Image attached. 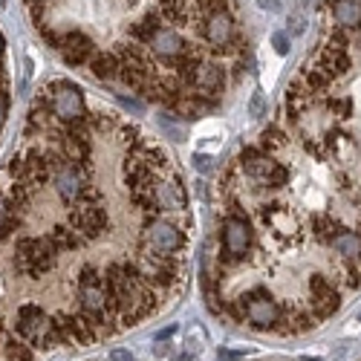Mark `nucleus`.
I'll use <instances>...</instances> for the list:
<instances>
[{
	"mask_svg": "<svg viewBox=\"0 0 361 361\" xmlns=\"http://www.w3.org/2000/svg\"><path fill=\"white\" fill-rule=\"evenodd\" d=\"M333 15L344 29L361 26V6L355 0H333Z\"/></svg>",
	"mask_w": 361,
	"mask_h": 361,
	"instance_id": "20",
	"label": "nucleus"
},
{
	"mask_svg": "<svg viewBox=\"0 0 361 361\" xmlns=\"http://www.w3.org/2000/svg\"><path fill=\"white\" fill-rule=\"evenodd\" d=\"M194 168H197V171H212V159L197 154V157H194Z\"/></svg>",
	"mask_w": 361,
	"mask_h": 361,
	"instance_id": "35",
	"label": "nucleus"
},
{
	"mask_svg": "<svg viewBox=\"0 0 361 361\" xmlns=\"http://www.w3.org/2000/svg\"><path fill=\"white\" fill-rule=\"evenodd\" d=\"M312 228H315V237L321 240V243H333V240L341 234L338 223L333 217H326V214H318L315 223H312Z\"/></svg>",
	"mask_w": 361,
	"mask_h": 361,
	"instance_id": "23",
	"label": "nucleus"
},
{
	"mask_svg": "<svg viewBox=\"0 0 361 361\" xmlns=\"http://www.w3.org/2000/svg\"><path fill=\"white\" fill-rule=\"evenodd\" d=\"M249 116L252 118L266 116V99H263V93H252V99H249Z\"/></svg>",
	"mask_w": 361,
	"mask_h": 361,
	"instance_id": "30",
	"label": "nucleus"
},
{
	"mask_svg": "<svg viewBox=\"0 0 361 361\" xmlns=\"http://www.w3.org/2000/svg\"><path fill=\"white\" fill-rule=\"evenodd\" d=\"M315 67L333 81V78H338V75H347V70L353 67V61H350V55H347V49H341V47H336V44H326L321 52H318V58H315Z\"/></svg>",
	"mask_w": 361,
	"mask_h": 361,
	"instance_id": "11",
	"label": "nucleus"
},
{
	"mask_svg": "<svg viewBox=\"0 0 361 361\" xmlns=\"http://www.w3.org/2000/svg\"><path fill=\"white\" fill-rule=\"evenodd\" d=\"M223 6H226V0H200V9L205 12V18L214 12H223Z\"/></svg>",
	"mask_w": 361,
	"mask_h": 361,
	"instance_id": "31",
	"label": "nucleus"
},
{
	"mask_svg": "<svg viewBox=\"0 0 361 361\" xmlns=\"http://www.w3.org/2000/svg\"><path fill=\"white\" fill-rule=\"evenodd\" d=\"M310 292H312V312H315V318H329L338 310V304H341L338 289L329 283L326 278H321V275H315L310 281Z\"/></svg>",
	"mask_w": 361,
	"mask_h": 361,
	"instance_id": "9",
	"label": "nucleus"
},
{
	"mask_svg": "<svg viewBox=\"0 0 361 361\" xmlns=\"http://www.w3.org/2000/svg\"><path fill=\"white\" fill-rule=\"evenodd\" d=\"M341 275H344V283H347L350 289H355V286L361 283V269H358L353 260H344V263H341Z\"/></svg>",
	"mask_w": 361,
	"mask_h": 361,
	"instance_id": "26",
	"label": "nucleus"
},
{
	"mask_svg": "<svg viewBox=\"0 0 361 361\" xmlns=\"http://www.w3.org/2000/svg\"><path fill=\"white\" fill-rule=\"evenodd\" d=\"M90 70L99 81H113L118 75V55L116 52H96L93 61H90Z\"/></svg>",
	"mask_w": 361,
	"mask_h": 361,
	"instance_id": "18",
	"label": "nucleus"
},
{
	"mask_svg": "<svg viewBox=\"0 0 361 361\" xmlns=\"http://www.w3.org/2000/svg\"><path fill=\"white\" fill-rule=\"evenodd\" d=\"M55 257H58V249L52 246L49 237H23L18 243V252H15L18 269L29 278L47 275L55 266Z\"/></svg>",
	"mask_w": 361,
	"mask_h": 361,
	"instance_id": "1",
	"label": "nucleus"
},
{
	"mask_svg": "<svg viewBox=\"0 0 361 361\" xmlns=\"http://www.w3.org/2000/svg\"><path fill=\"white\" fill-rule=\"evenodd\" d=\"M116 99L122 102V107H125V110H130V113H142V104H139L136 99H128V96H122V93H116Z\"/></svg>",
	"mask_w": 361,
	"mask_h": 361,
	"instance_id": "32",
	"label": "nucleus"
},
{
	"mask_svg": "<svg viewBox=\"0 0 361 361\" xmlns=\"http://www.w3.org/2000/svg\"><path fill=\"white\" fill-rule=\"evenodd\" d=\"M159 128H162L171 139H176V142H183V139H185V128H179L171 116H159Z\"/></svg>",
	"mask_w": 361,
	"mask_h": 361,
	"instance_id": "27",
	"label": "nucleus"
},
{
	"mask_svg": "<svg viewBox=\"0 0 361 361\" xmlns=\"http://www.w3.org/2000/svg\"><path fill=\"white\" fill-rule=\"evenodd\" d=\"M286 179H289V171H286L283 165H278L272 173L266 176V183H263V185H266V188H281V185H286Z\"/></svg>",
	"mask_w": 361,
	"mask_h": 361,
	"instance_id": "28",
	"label": "nucleus"
},
{
	"mask_svg": "<svg viewBox=\"0 0 361 361\" xmlns=\"http://www.w3.org/2000/svg\"><path fill=\"white\" fill-rule=\"evenodd\" d=\"M283 145H286V133H283L281 128H275V125H269V128L260 133V147L269 150V154H272V150H281Z\"/></svg>",
	"mask_w": 361,
	"mask_h": 361,
	"instance_id": "24",
	"label": "nucleus"
},
{
	"mask_svg": "<svg viewBox=\"0 0 361 361\" xmlns=\"http://www.w3.org/2000/svg\"><path fill=\"white\" fill-rule=\"evenodd\" d=\"M358 260H361V255H358Z\"/></svg>",
	"mask_w": 361,
	"mask_h": 361,
	"instance_id": "42",
	"label": "nucleus"
},
{
	"mask_svg": "<svg viewBox=\"0 0 361 361\" xmlns=\"http://www.w3.org/2000/svg\"><path fill=\"white\" fill-rule=\"evenodd\" d=\"M333 249L344 257V260H355L361 255V237L355 231H341L336 240H333Z\"/></svg>",
	"mask_w": 361,
	"mask_h": 361,
	"instance_id": "21",
	"label": "nucleus"
},
{
	"mask_svg": "<svg viewBox=\"0 0 361 361\" xmlns=\"http://www.w3.org/2000/svg\"><path fill=\"white\" fill-rule=\"evenodd\" d=\"M9 358L12 361H32V347H26L20 341H12L9 344Z\"/></svg>",
	"mask_w": 361,
	"mask_h": 361,
	"instance_id": "29",
	"label": "nucleus"
},
{
	"mask_svg": "<svg viewBox=\"0 0 361 361\" xmlns=\"http://www.w3.org/2000/svg\"><path fill=\"white\" fill-rule=\"evenodd\" d=\"M29 4H32V6H35V4H47V0H29Z\"/></svg>",
	"mask_w": 361,
	"mask_h": 361,
	"instance_id": "39",
	"label": "nucleus"
},
{
	"mask_svg": "<svg viewBox=\"0 0 361 361\" xmlns=\"http://www.w3.org/2000/svg\"><path fill=\"white\" fill-rule=\"evenodd\" d=\"M240 165H243L246 173L255 176L260 185L266 183V176L278 168V162H272V157H266L263 150H257V147H246L243 154H240Z\"/></svg>",
	"mask_w": 361,
	"mask_h": 361,
	"instance_id": "13",
	"label": "nucleus"
},
{
	"mask_svg": "<svg viewBox=\"0 0 361 361\" xmlns=\"http://www.w3.org/2000/svg\"><path fill=\"white\" fill-rule=\"evenodd\" d=\"M176 333V326H168V329H162V333H159V338H168V336H173Z\"/></svg>",
	"mask_w": 361,
	"mask_h": 361,
	"instance_id": "38",
	"label": "nucleus"
},
{
	"mask_svg": "<svg viewBox=\"0 0 361 361\" xmlns=\"http://www.w3.org/2000/svg\"><path fill=\"white\" fill-rule=\"evenodd\" d=\"M150 49H154L159 58H165V61H171V58L185 52V44H183V38L176 35V29H165L162 26L159 32L150 38Z\"/></svg>",
	"mask_w": 361,
	"mask_h": 361,
	"instance_id": "15",
	"label": "nucleus"
},
{
	"mask_svg": "<svg viewBox=\"0 0 361 361\" xmlns=\"http://www.w3.org/2000/svg\"><path fill=\"white\" fill-rule=\"evenodd\" d=\"M220 246H223V260L226 263H237L243 260L246 252L252 249V226L246 217L240 214H228L223 220V231H220Z\"/></svg>",
	"mask_w": 361,
	"mask_h": 361,
	"instance_id": "2",
	"label": "nucleus"
},
{
	"mask_svg": "<svg viewBox=\"0 0 361 361\" xmlns=\"http://www.w3.org/2000/svg\"><path fill=\"white\" fill-rule=\"evenodd\" d=\"M70 226L84 237V240H96L107 231V214L104 208L93 200H78L73 202V212H70Z\"/></svg>",
	"mask_w": 361,
	"mask_h": 361,
	"instance_id": "6",
	"label": "nucleus"
},
{
	"mask_svg": "<svg viewBox=\"0 0 361 361\" xmlns=\"http://www.w3.org/2000/svg\"><path fill=\"white\" fill-rule=\"evenodd\" d=\"M58 52L64 55L67 64H87V61H93V55H96L93 41H90L84 32H67V35H61Z\"/></svg>",
	"mask_w": 361,
	"mask_h": 361,
	"instance_id": "10",
	"label": "nucleus"
},
{
	"mask_svg": "<svg viewBox=\"0 0 361 361\" xmlns=\"http://www.w3.org/2000/svg\"><path fill=\"white\" fill-rule=\"evenodd\" d=\"M159 29H162V26H159L157 18H145V20H139V23L130 26V35H133L136 41H147V44H150V38H154Z\"/></svg>",
	"mask_w": 361,
	"mask_h": 361,
	"instance_id": "25",
	"label": "nucleus"
},
{
	"mask_svg": "<svg viewBox=\"0 0 361 361\" xmlns=\"http://www.w3.org/2000/svg\"><path fill=\"white\" fill-rule=\"evenodd\" d=\"M292 35H300V32H304V26H307V20H304V15H295L292 20Z\"/></svg>",
	"mask_w": 361,
	"mask_h": 361,
	"instance_id": "34",
	"label": "nucleus"
},
{
	"mask_svg": "<svg viewBox=\"0 0 361 361\" xmlns=\"http://www.w3.org/2000/svg\"><path fill=\"white\" fill-rule=\"evenodd\" d=\"M226 84V70L217 64H200L197 70V87L202 90V96H217Z\"/></svg>",
	"mask_w": 361,
	"mask_h": 361,
	"instance_id": "16",
	"label": "nucleus"
},
{
	"mask_svg": "<svg viewBox=\"0 0 361 361\" xmlns=\"http://www.w3.org/2000/svg\"><path fill=\"white\" fill-rule=\"evenodd\" d=\"M205 38L214 47H231L234 44V20L226 12H214L205 18Z\"/></svg>",
	"mask_w": 361,
	"mask_h": 361,
	"instance_id": "12",
	"label": "nucleus"
},
{
	"mask_svg": "<svg viewBox=\"0 0 361 361\" xmlns=\"http://www.w3.org/2000/svg\"><path fill=\"white\" fill-rule=\"evenodd\" d=\"M0 55H4V35H0Z\"/></svg>",
	"mask_w": 361,
	"mask_h": 361,
	"instance_id": "40",
	"label": "nucleus"
},
{
	"mask_svg": "<svg viewBox=\"0 0 361 361\" xmlns=\"http://www.w3.org/2000/svg\"><path fill=\"white\" fill-rule=\"evenodd\" d=\"M55 188L67 202H78L87 191V176H84V165H73V162H64L55 173Z\"/></svg>",
	"mask_w": 361,
	"mask_h": 361,
	"instance_id": "8",
	"label": "nucleus"
},
{
	"mask_svg": "<svg viewBox=\"0 0 361 361\" xmlns=\"http://www.w3.org/2000/svg\"><path fill=\"white\" fill-rule=\"evenodd\" d=\"M18 333L29 338L35 347H55V333H52V318L35 304H23L18 310Z\"/></svg>",
	"mask_w": 361,
	"mask_h": 361,
	"instance_id": "4",
	"label": "nucleus"
},
{
	"mask_svg": "<svg viewBox=\"0 0 361 361\" xmlns=\"http://www.w3.org/2000/svg\"><path fill=\"white\" fill-rule=\"evenodd\" d=\"M240 304L246 307V318H249L257 329L278 326V321H281V307H278V300L269 295L266 289H255V292L243 295V300H240Z\"/></svg>",
	"mask_w": 361,
	"mask_h": 361,
	"instance_id": "7",
	"label": "nucleus"
},
{
	"mask_svg": "<svg viewBox=\"0 0 361 361\" xmlns=\"http://www.w3.org/2000/svg\"><path fill=\"white\" fill-rule=\"evenodd\" d=\"M157 200H159V208H165V212H183L188 205V194L183 183H179V176L157 185Z\"/></svg>",
	"mask_w": 361,
	"mask_h": 361,
	"instance_id": "14",
	"label": "nucleus"
},
{
	"mask_svg": "<svg viewBox=\"0 0 361 361\" xmlns=\"http://www.w3.org/2000/svg\"><path fill=\"white\" fill-rule=\"evenodd\" d=\"M47 96L52 102V113L61 118L64 125L70 122H78V118H87V107H84V96L81 90L70 81H52Z\"/></svg>",
	"mask_w": 361,
	"mask_h": 361,
	"instance_id": "3",
	"label": "nucleus"
},
{
	"mask_svg": "<svg viewBox=\"0 0 361 361\" xmlns=\"http://www.w3.org/2000/svg\"><path fill=\"white\" fill-rule=\"evenodd\" d=\"M47 237L52 240V246H55L58 252H73V249H78V246L84 243V237H81L73 226H55Z\"/></svg>",
	"mask_w": 361,
	"mask_h": 361,
	"instance_id": "19",
	"label": "nucleus"
},
{
	"mask_svg": "<svg viewBox=\"0 0 361 361\" xmlns=\"http://www.w3.org/2000/svg\"><path fill=\"white\" fill-rule=\"evenodd\" d=\"M4 118H6V96L0 93V128H4Z\"/></svg>",
	"mask_w": 361,
	"mask_h": 361,
	"instance_id": "37",
	"label": "nucleus"
},
{
	"mask_svg": "<svg viewBox=\"0 0 361 361\" xmlns=\"http://www.w3.org/2000/svg\"><path fill=\"white\" fill-rule=\"evenodd\" d=\"M358 321H361V312H358Z\"/></svg>",
	"mask_w": 361,
	"mask_h": 361,
	"instance_id": "41",
	"label": "nucleus"
},
{
	"mask_svg": "<svg viewBox=\"0 0 361 361\" xmlns=\"http://www.w3.org/2000/svg\"><path fill=\"white\" fill-rule=\"evenodd\" d=\"M272 44H275V49H278V52H281V55H283V52H286V49H289V38H286V35H283V32H278V35H275V38H272Z\"/></svg>",
	"mask_w": 361,
	"mask_h": 361,
	"instance_id": "33",
	"label": "nucleus"
},
{
	"mask_svg": "<svg viewBox=\"0 0 361 361\" xmlns=\"http://www.w3.org/2000/svg\"><path fill=\"white\" fill-rule=\"evenodd\" d=\"M173 110L183 116V118H200L205 110H212V102H205V99H200V96H188V99L179 96L176 104H173Z\"/></svg>",
	"mask_w": 361,
	"mask_h": 361,
	"instance_id": "22",
	"label": "nucleus"
},
{
	"mask_svg": "<svg viewBox=\"0 0 361 361\" xmlns=\"http://www.w3.org/2000/svg\"><path fill=\"white\" fill-rule=\"evenodd\" d=\"M110 361H133V355L128 350H113L110 353Z\"/></svg>",
	"mask_w": 361,
	"mask_h": 361,
	"instance_id": "36",
	"label": "nucleus"
},
{
	"mask_svg": "<svg viewBox=\"0 0 361 361\" xmlns=\"http://www.w3.org/2000/svg\"><path fill=\"white\" fill-rule=\"evenodd\" d=\"M183 243H185L183 228H176V226L168 223V220H150V223L145 226L142 249H147V252L173 255L176 249H183Z\"/></svg>",
	"mask_w": 361,
	"mask_h": 361,
	"instance_id": "5",
	"label": "nucleus"
},
{
	"mask_svg": "<svg viewBox=\"0 0 361 361\" xmlns=\"http://www.w3.org/2000/svg\"><path fill=\"white\" fill-rule=\"evenodd\" d=\"M61 154L67 162L73 165H84L90 157V136H75V133H64V147Z\"/></svg>",
	"mask_w": 361,
	"mask_h": 361,
	"instance_id": "17",
	"label": "nucleus"
}]
</instances>
